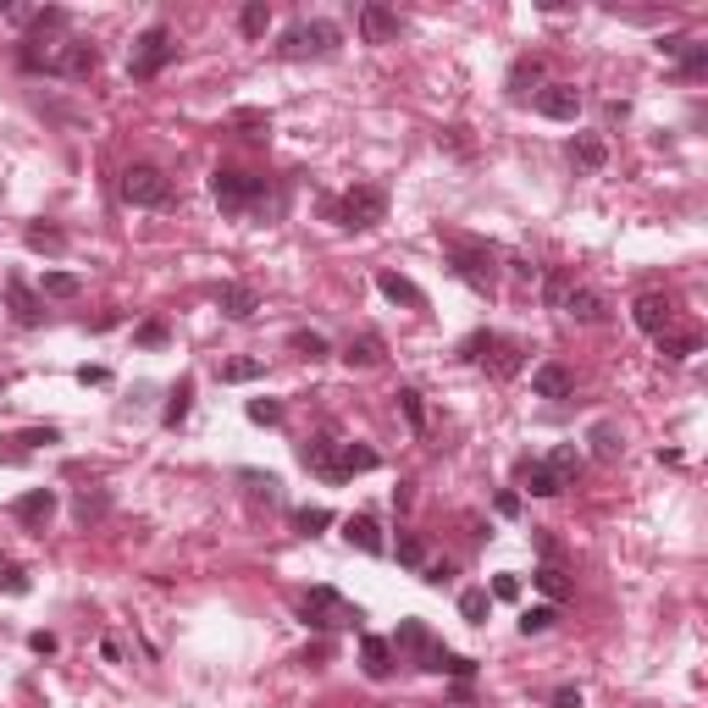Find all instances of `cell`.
<instances>
[{
  "label": "cell",
  "mask_w": 708,
  "mask_h": 708,
  "mask_svg": "<svg viewBox=\"0 0 708 708\" xmlns=\"http://www.w3.org/2000/svg\"><path fill=\"white\" fill-rule=\"evenodd\" d=\"M343 537H349V548H360V554H382V548H388V542H382V526L371 521V514H349Z\"/></svg>",
  "instance_id": "obj_23"
},
{
  "label": "cell",
  "mask_w": 708,
  "mask_h": 708,
  "mask_svg": "<svg viewBox=\"0 0 708 708\" xmlns=\"http://www.w3.org/2000/svg\"><path fill=\"white\" fill-rule=\"evenodd\" d=\"M509 272H514V277H526V282L542 277V266H531V261H509Z\"/></svg>",
  "instance_id": "obj_60"
},
{
  "label": "cell",
  "mask_w": 708,
  "mask_h": 708,
  "mask_svg": "<svg viewBox=\"0 0 708 708\" xmlns=\"http://www.w3.org/2000/svg\"><path fill=\"white\" fill-rule=\"evenodd\" d=\"M117 194L127 205H139V211H160V205H172V177L160 172L155 160H134V167H122Z\"/></svg>",
  "instance_id": "obj_4"
},
{
  "label": "cell",
  "mask_w": 708,
  "mask_h": 708,
  "mask_svg": "<svg viewBox=\"0 0 708 708\" xmlns=\"http://www.w3.org/2000/svg\"><path fill=\"white\" fill-rule=\"evenodd\" d=\"M216 305H221V315L249 321L255 310H261V294H255L249 282H221V288H216Z\"/></svg>",
  "instance_id": "obj_18"
},
{
  "label": "cell",
  "mask_w": 708,
  "mask_h": 708,
  "mask_svg": "<svg viewBox=\"0 0 708 708\" xmlns=\"http://www.w3.org/2000/svg\"><path fill=\"white\" fill-rule=\"evenodd\" d=\"M448 266H454V277L471 282L476 294H493V282H498V255H493V244H481V238H448Z\"/></svg>",
  "instance_id": "obj_5"
},
{
  "label": "cell",
  "mask_w": 708,
  "mask_h": 708,
  "mask_svg": "<svg viewBox=\"0 0 708 708\" xmlns=\"http://www.w3.org/2000/svg\"><path fill=\"white\" fill-rule=\"evenodd\" d=\"M376 465H382V454H376V448H366V443H338L332 448V481H349V476L376 471Z\"/></svg>",
  "instance_id": "obj_16"
},
{
  "label": "cell",
  "mask_w": 708,
  "mask_h": 708,
  "mask_svg": "<svg viewBox=\"0 0 708 708\" xmlns=\"http://www.w3.org/2000/svg\"><path fill=\"white\" fill-rule=\"evenodd\" d=\"M570 321H582V327H598V321H609V299L598 294V288H582L575 282L570 294H565V305H559Z\"/></svg>",
  "instance_id": "obj_13"
},
{
  "label": "cell",
  "mask_w": 708,
  "mask_h": 708,
  "mask_svg": "<svg viewBox=\"0 0 708 708\" xmlns=\"http://www.w3.org/2000/svg\"><path fill=\"white\" fill-rule=\"evenodd\" d=\"M73 514H78V526L106 521V514H111V493H106V488H83V493L73 498Z\"/></svg>",
  "instance_id": "obj_27"
},
{
  "label": "cell",
  "mask_w": 708,
  "mask_h": 708,
  "mask_svg": "<svg viewBox=\"0 0 708 708\" xmlns=\"http://www.w3.org/2000/svg\"><path fill=\"white\" fill-rule=\"evenodd\" d=\"M393 642L388 636H366L360 642V664H366V675H371V681H388V675H393Z\"/></svg>",
  "instance_id": "obj_21"
},
{
  "label": "cell",
  "mask_w": 708,
  "mask_h": 708,
  "mask_svg": "<svg viewBox=\"0 0 708 708\" xmlns=\"http://www.w3.org/2000/svg\"><path fill=\"white\" fill-rule=\"evenodd\" d=\"M17 67L22 73H50L56 67V45L50 39H22L17 45Z\"/></svg>",
  "instance_id": "obj_28"
},
{
  "label": "cell",
  "mask_w": 708,
  "mask_h": 708,
  "mask_svg": "<svg viewBox=\"0 0 708 708\" xmlns=\"http://www.w3.org/2000/svg\"><path fill=\"white\" fill-rule=\"evenodd\" d=\"M332 221L349 233H371L376 221H388V188L382 183H354L349 194L332 205Z\"/></svg>",
  "instance_id": "obj_3"
},
{
  "label": "cell",
  "mask_w": 708,
  "mask_h": 708,
  "mask_svg": "<svg viewBox=\"0 0 708 708\" xmlns=\"http://www.w3.org/2000/svg\"><path fill=\"white\" fill-rule=\"evenodd\" d=\"M67 22H73V12H67V6H39L34 17H28V28H34V34H28V39H50V34H67Z\"/></svg>",
  "instance_id": "obj_29"
},
{
  "label": "cell",
  "mask_w": 708,
  "mask_h": 708,
  "mask_svg": "<svg viewBox=\"0 0 708 708\" xmlns=\"http://www.w3.org/2000/svg\"><path fill=\"white\" fill-rule=\"evenodd\" d=\"M542 465H548V471H554L559 481H570L575 471H582V448H575V443H559V448H554V454L542 460Z\"/></svg>",
  "instance_id": "obj_37"
},
{
  "label": "cell",
  "mask_w": 708,
  "mask_h": 708,
  "mask_svg": "<svg viewBox=\"0 0 708 708\" xmlns=\"http://www.w3.org/2000/svg\"><path fill=\"white\" fill-rule=\"evenodd\" d=\"M28 648H34L39 659H50V653H56V636H50V631H34V636H28Z\"/></svg>",
  "instance_id": "obj_56"
},
{
  "label": "cell",
  "mask_w": 708,
  "mask_h": 708,
  "mask_svg": "<svg viewBox=\"0 0 708 708\" xmlns=\"http://www.w3.org/2000/svg\"><path fill=\"white\" fill-rule=\"evenodd\" d=\"M393 653H404L410 664L432 669V664H437V653H443V642H437L421 620H399V631H393Z\"/></svg>",
  "instance_id": "obj_10"
},
{
  "label": "cell",
  "mask_w": 708,
  "mask_h": 708,
  "mask_svg": "<svg viewBox=\"0 0 708 708\" xmlns=\"http://www.w3.org/2000/svg\"><path fill=\"white\" fill-rule=\"evenodd\" d=\"M228 127H233L238 139H255V144H261V139H272V111H261V106H238V111L228 117Z\"/></svg>",
  "instance_id": "obj_26"
},
{
  "label": "cell",
  "mask_w": 708,
  "mask_h": 708,
  "mask_svg": "<svg viewBox=\"0 0 708 708\" xmlns=\"http://www.w3.org/2000/svg\"><path fill=\"white\" fill-rule=\"evenodd\" d=\"M28 244L34 249H61L67 238H61V228H28Z\"/></svg>",
  "instance_id": "obj_51"
},
{
  "label": "cell",
  "mask_w": 708,
  "mask_h": 708,
  "mask_svg": "<svg viewBox=\"0 0 708 708\" xmlns=\"http://www.w3.org/2000/svg\"><path fill=\"white\" fill-rule=\"evenodd\" d=\"M587 443H592V454H598V460H620V454H626V437H620L615 421H598V427L587 432Z\"/></svg>",
  "instance_id": "obj_30"
},
{
  "label": "cell",
  "mask_w": 708,
  "mask_h": 708,
  "mask_svg": "<svg viewBox=\"0 0 708 708\" xmlns=\"http://www.w3.org/2000/svg\"><path fill=\"white\" fill-rule=\"evenodd\" d=\"M421 582L427 587H448V582H454V559H427L421 565Z\"/></svg>",
  "instance_id": "obj_48"
},
{
  "label": "cell",
  "mask_w": 708,
  "mask_h": 708,
  "mask_svg": "<svg viewBox=\"0 0 708 708\" xmlns=\"http://www.w3.org/2000/svg\"><path fill=\"white\" fill-rule=\"evenodd\" d=\"M376 288H382L393 305H404V310H427V294H421L410 277H399V272H376Z\"/></svg>",
  "instance_id": "obj_24"
},
{
  "label": "cell",
  "mask_w": 708,
  "mask_h": 708,
  "mask_svg": "<svg viewBox=\"0 0 708 708\" xmlns=\"http://www.w3.org/2000/svg\"><path fill=\"white\" fill-rule=\"evenodd\" d=\"M659 349H664V360H692V354H697L703 343H697L692 332H681V338H669V332H664V338H659Z\"/></svg>",
  "instance_id": "obj_45"
},
{
  "label": "cell",
  "mask_w": 708,
  "mask_h": 708,
  "mask_svg": "<svg viewBox=\"0 0 708 708\" xmlns=\"http://www.w3.org/2000/svg\"><path fill=\"white\" fill-rule=\"evenodd\" d=\"M0 587H6L12 598H22V592H28V575H22L17 565H6V570H0Z\"/></svg>",
  "instance_id": "obj_52"
},
{
  "label": "cell",
  "mask_w": 708,
  "mask_h": 708,
  "mask_svg": "<svg viewBox=\"0 0 708 708\" xmlns=\"http://www.w3.org/2000/svg\"><path fill=\"white\" fill-rule=\"evenodd\" d=\"M299 620H305L310 631H349V626L366 620V609L349 603V598L332 592V587H310V592L299 598Z\"/></svg>",
  "instance_id": "obj_2"
},
{
  "label": "cell",
  "mask_w": 708,
  "mask_h": 708,
  "mask_svg": "<svg viewBox=\"0 0 708 708\" xmlns=\"http://www.w3.org/2000/svg\"><path fill=\"white\" fill-rule=\"evenodd\" d=\"M399 565H410V570H421V565H427V537H415V531H404V537H399Z\"/></svg>",
  "instance_id": "obj_42"
},
{
  "label": "cell",
  "mask_w": 708,
  "mask_h": 708,
  "mask_svg": "<svg viewBox=\"0 0 708 708\" xmlns=\"http://www.w3.org/2000/svg\"><path fill=\"white\" fill-rule=\"evenodd\" d=\"M554 620H559V609H554V603H537V609H526V615H521V631L537 636V631H548Z\"/></svg>",
  "instance_id": "obj_43"
},
{
  "label": "cell",
  "mask_w": 708,
  "mask_h": 708,
  "mask_svg": "<svg viewBox=\"0 0 708 708\" xmlns=\"http://www.w3.org/2000/svg\"><path fill=\"white\" fill-rule=\"evenodd\" d=\"M167 338H172V332H167V321H144V327L134 332V343H139V349H160Z\"/></svg>",
  "instance_id": "obj_50"
},
{
  "label": "cell",
  "mask_w": 708,
  "mask_h": 708,
  "mask_svg": "<svg viewBox=\"0 0 708 708\" xmlns=\"http://www.w3.org/2000/svg\"><path fill=\"white\" fill-rule=\"evenodd\" d=\"M686 50V34H659V56H681Z\"/></svg>",
  "instance_id": "obj_57"
},
{
  "label": "cell",
  "mask_w": 708,
  "mask_h": 708,
  "mask_svg": "<svg viewBox=\"0 0 708 708\" xmlns=\"http://www.w3.org/2000/svg\"><path fill=\"white\" fill-rule=\"evenodd\" d=\"M460 354H465V360L471 366H488L493 376H514V371H521V343H514V338H504V332H471L465 343H460Z\"/></svg>",
  "instance_id": "obj_8"
},
{
  "label": "cell",
  "mask_w": 708,
  "mask_h": 708,
  "mask_svg": "<svg viewBox=\"0 0 708 708\" xmlns=\"http://www.w3.org/2000/svg\"><path fill=\"white\" fill-rule=\"evenodd\" d=\"M100 73V45L94 39H61L56 45V67H50V78H67V83H83V78H94Z\"/></svg>",
  "instance_id": "obj_9"
},
{
  "label": "cell",
  "mask_w": 708,
  "mask_h": 708,
  "mask_svg": "<svg viewBox=\"0 0 708 708\" xmlns=\"http://www.w3.org/2000/svg\"><path fill=\"white\" fill-rule=\"evenodd\" d=\"M343 360L360 366V371H371V366L388 360V343H382V332H354V338L343 343Z\"/></svg>",
  "instance_id": "obj_19"
},
{
  "label": "cell",
  "mask_w": 708,
  "mask_h": 708,
  "mask_svg": "<svg viewBox=\"0 0 708 708\" xmlns=\"http://www.w3.org/2000/svg\"><path fill=\"white\" fill-rule=\"evenodd\" d=\"M493 598L514 603V598H521V575H498V582H493Z\"/></svg>",
  "instance_id": "obj_54"
},
{
  "label": "cell",
  "mask_w": 708,
  "mask_h": 708,
  "mask_svg": "<svg viewBox=\"0 0 708 708\" xmlns=\"http://www.w3.org/2000/svg\"><path fill=\"white\" fill-rule=\"evenodd\" d=\"M172 56H177V39H172V28H167V22H150L144 34L134 39V56H127V78L150 83V78H160V73L172 67Z\"/></svg>",
  "instance_id": "obj_6"
},
{
  "label": "cell",
  "mask_w": 708,
  "mask_h": 708,
  "mask_svg": "<svg viewBox=\"0 0 708 708\" xmlns=\"http://www.w3.org/2000/svg\"><path fill=\"white\" fill-rule=\"evenodd\" d=\"M537 78H542L537 56H521V61H514V67H509V94H526V89H531Z\"/></svg>",
  "instance_id": "obj_40"
},
{
  "label": "cell",
  "mask_w": 708,
  "mask_h": 708,
  "mask_svg": "<svg viewBox=\"0 0 708 708\" xmlns=\"http://www.w3.org/2000/svg\"><path fill=\"white\" fill-rule=\"evenodd\" d=\"M531 393H537V399H570V393H575V371L559 366V360L537 366V371H531Z\"/></svg>",
  "instance_id": "obj_17"
},
{
  "label": "cell",
  "mask_w": 708,
  "mask_h": 708,
  "mask_svg": "<svg viewBox=\"0 0 708 708\" xmlns=\"http://www.w3.org/2000/svg\"><path fill=\"white\" fill-rule=\"evenodd\" d=\"M554 708H582V686H559L554 692Z\"/></svg>",
  "instance_id": "obj_58"
},
{
  "label": "cell",
  "mask_w": 708,
  "mask_h": 708,
  "mask_svg": "<svg viewBox=\"0 0 708 708\" xmlns=\"http://www.w3.org/2000/svg\"><path fill=\"white\" fill-rule=\"evenodd\" d=\"M631 321H636V327L648 332V338H664V332H669V321H675V305H669L664 294H642V299L631 305Z\"/></svg>",
  "instance_id": "obj_14"
},
{
  "label": "cell",
  "mask_w": 708,
  "mask_h": 708,
  "mask_svg": "<svg viewBox=\"0 0 708 708\" xmlns=\"http://www.w3.org/2000/svg\"><path fill=\"white\" fill-rule=\"evenodd\" d=\"M521 488L531 493V498H559L565 493V481L542 465V460H521Z\"/></svg>",
  "instance_id": "obj_22"
},
{
  "label": "cell",
  "mask_w": 708,
  "mask_h": 708,
  "mask_svg": "<svg viewBox=\"0 0 708 708\" xmlns=\"http://www.w3.org/2000/svg\"><path fill=\"white\" fill-rule=\"evenodd\" d=\"M6 294H12V310H17L22 327H39V321H45V299H39L22 277H12V282H6Z\"/></svg>",
  "instance_id": "obj_25"
},
{
  "label": "cell",
  "mask_w": 708,
  "mask_h": 708,
  "mask_svg": "<svg viewBox=\"0 0 708 708\" xmlns=\"http://www.w3.org/2000/svg\"><path fill=\"white\" fill-rule=\"evenodd\" d=\"M537 111L548 122H575L582 117V89L575 83H542L537 89Z\"/></svg>",
  "instance_id": "obj_12"
},
{
  "label": "cell",
  "mask_w": 708,
  "mask_h": 708,
  "mask_svg": "<svg viewBox=\"0 0 708 708\" xmlns=\"http://www.w3.org/2000/svg\"><path fill=\"white\" fill-rule=\"evenodd\" d=\"M78 288H83L78 272H45V277H39V294H45V299H78Z\"/></svg>",
  "instance_id": "obj_31"
},
{
  "label": "cell",
  "mask_w": 708,
  "mask_h": 708,
  "mask_svg": "<svg viewBox=\"0 0 708 708\" xmlns=\"http://www.w3.org/2000/svg\"><path fill=\"white\" fill-rule=\"evenodd\" d=\"M266 28H272V6H266V0H249V6L238 12V34L244 39H261Z\"/></svg>",
  "instance_id": "obj_32"
},
{
  "label": "cell",
  "mask_w": 708,
  "mask_h": 708,
  "mask_svg": "<svg viewBox=\"0 0 708 708\" xmlns=\"http://www.w3.org/2000/svg\"><path fill=\"white\" fill-rule=\"evenodd\" d=\"M255 376H266V360H228L221 366V382H255Z\"/></svg>",
  "instance_id": "obj_46"
},
{
  "label": "cell",
  "mask_w": 708,
  "mask_h": 708,
  "mask_svg": "<svg viewBox=\"0 0 708 708\" xmlns=\"http://www.w3.org/2000/svg\"><path fill=\"white\" fill-rule=\"evenodd\" d=\"M188 410H194V376H183L177 388H172V404H167V415H160V421H167V427H183Z\"/></svg>",
  "instance_id": "obj_33"
},
{
  "label": "cell",
  "mask_w": 708,
  "mask_h": 708,
  "mask_svg": "<svg viewBox=\"0 0 708 708\" xmlns=\"http://www.w3.org/2000/svg\"><path fill=\"white\" fill-rule=\"evenodd\" d=\"M393 399H399V415L410 421V432H427V410H421V393H415V388H399Z\"/></svg>",
  "instance_id": "obj_39"
},
{
  "label": "cell",
  "mask_w": 708,
  "mask_h": 708,
  "mask_svg": "<svg viewBox=\"0 0 708 708\" xmlns=\"http://www.w3.org/2000/svg\"><path fill=\"white\" fill-rule=\"evenodd\" d=\"M56 437H61L56 427H34V432H17V443H22V448H39V443H56Z\"/></svg>",
  "instance_id": "obj_53"
},
{
  "label": "cell",
  "mask_w": 708,
  "mask_h": 708,
  "mask_svg": "<svg viewBox=\"0 0 708 708\" xmlns=\"http://www.w3.org/2000/svg\"><path fill=\"white\" fill-rule=\"evenodd\" d=\"M488 609H493V592H488V587H471V592H460V615H465L471 626H488Z\"/></svg>",
  "instance_id": "obj_36"
},
{
  "label": "cell",
  "mask_w": 708,
  "mask_h": 708,
  "mask_svg": "<svg viewBox=\"0 0 708 708\" xmlns=\"http://www.w3.org/2000/svg\"><path fill=\"white\" fill-rule=\"evenodd\" d=\"M404 34V17L393 6H382V0H366L360 6V39L366 45H393Z\"/></svg>",
  "instance_id": "obj_11"
},
{
  "label": "cell",
  "mask_w": 708,
  "mask_h": 708,
  "mask_svg": "<svg viewBox=\"0 0 708 708\" xmlns=\"http://www.w3.org/2000/svg\"><path fill=\"white\" fill-rule=\"evenodd\" d=\"M0 17H6V22H28L34 12H28V6H17V0H0Z\"/></svg>",
  "instance_id": "obj_59"
},
{
  "label": "cell",
  "mask_w": 708,
  "mask_h": 708,
  "mask_svg": "<svg viewBox=\"0 0 708 708\" xmlns=\"http://www.w3.org/2000/svg\"><path fill=\"white\" fill-rule=\"evenodd\" d=\"M56 504H61V498H56L50 488H34V493H22V498L12 504V521H17V526L45 531V526H50V514H56Z\"/></svg>",
  "instance_id": "obj_15"
},
{
  "label": "cell",
  "mask_w": 708,
  "mask_h": 708,
  "mask_svg": "<svg viewBox=\"0 0 708 708\" xmlns=\"http://www.w3.org/2000/svg\"><path fill=\"white\" fill-rule=\"evenodd\" d=\"M288 349H294L299 360H327V354H332V343L321 338V332H294V338H288Z\"/></svg>",
  "instance_id": "obj_38"
},
{
  "label": "cell",
  "mask_w": 708,
  "mask_h": 708,
  "mask_svg": "<svg viewBox=\"0 0 708 708\" xmlns=\"http://www.w3.org/2000/svg\"><path fill=\"white\" fill-rule=\"evenodd\" d=\"M493 509L504 514V521H514V514H521V493H498V498H493Z\"/></svg>",
  "instance_id": "obj_55"
},
{
  "label": "cell",
  "mask_w": 708,
  "mask_h": 708,
  "mask_svg": "<svg viewBox=\"0 0 708 708\" xmlns=\"http://www.w3.org/2000/svg\"><path fill=\"white\" fill-rule=\"evenodd\" d=\"M531 582H537L542 592H548L554 603H565V598H570V575H565V565H542V570L531 575Z\"/></svg>",
  "instance_id": "obj_35"
},
{
  "label": "cell",
  "mask_w": 708,
  "mask_h": 708,
  "mask_svg": "<svg viewBox=\"0 0 708 708\" xmlns=\"http://www.w3.org/2000/svg\"><path fill=\"white\" fill-rule=\"evenodd\" d=\"M343 45V28L338 22H327V17H299L294 28H288V34H282V56L288 61H305V56H332Z\"/></svg>",
  "instance_id": "obj_7"
},
{
  "label": "cell",
  "mask_w": 708,
  "mask_h": 708,
  "mask_svg": "<svg viewBox=\"0 0 708 708\" xmlns=\"http://www.w3.org/2000/svg\"><path fill=\"white\" fill-rule=\"evenodd\" d=\"M211 194L228 216H266L282 211V194H272V183L261 172H238V167H216L211 172Z\"/></svg>",
  "instance_id": "obj_1"
},
{
  "label": "cell",
  "mask_w": 708,
  "mask_h": 708,
  "mask_svg": "<svg viewBox=\"0 0 708 708\" xmlns=\"http://www.w3.org/2000/svg\"><path fill=\"white\" fill-rule=\"evenodd\" d=\"M327 526H332V514H327V509H310V504L299 509V531H305V537H321Z\"/></svg>",
  "instance_id": "obj_49"
},
{
  "label": "cell",
  "mask_w": 708,
  "mask_h": 708,
  "mask_svg": "<svg viewBox=\"0 0 708 708\" xmlns=\"http://www.w3.org/2000/svg\"><path fill=\"white\" fill-rule=\"evenodd\" d=\"M675 61H681V78H703V73H708V45L686 39V50L675 56Z\"/></svg>",
  "instance_id": "obj_41"
},
{
  "label": "cell",
  "mask_w": 708,
  "mask_h": 708,
  "mask_svg": "<svg viewBox=\"0 0 708 708\" xmlns=\"http://www.w3.org/2000/svg\"><path fill=\"white\" fill-rule=\"evenodd\" d=\"M249 421L255 427H277L282 421V404L277 399H249Z\"/></svg>",
  "instance_id": "obj_47"
},
{
  "label": "cell",
  "mask_w": 708,
  "mask_h": 708,
  "mask_svg": "<svg viewBox=\"0 0 708 708\" xmlns=\"http://www.w3.org/2000/svg\"><path fill=\"white\" fill-rule=\"evenodd\" d=\"M238 481L249 488V498H266V504H277V498H282V481H277L272 471H238Z\"/></svg>",
  "instance_id": "obj_34"
},
{
  "label": "cell",
  "mask_w": 708,
  "mask_h": 708,
  "mask_svg": "<svg viewBox=\"0 0 708 708\" xmlns=\"http://www.w3.org/2000/svg\"><path fill=\"white\" fill-rule=\"evenodd\" d=\"M565 155H570L575 172H603V167H609V150H603V139H592V134H575V139L565 144Z\"/></svg>",
  "instance_id": "obj_20"
},
{
  "label": "cell",
  "mask_w": 708,
  "mask_h": 708,
  "mask_svg": "<svg viewBox=\"0 0 708 708\" xmlns=\"http://www.w3.org/2000/svg\"><path fill=\"white\" fill-rule=\"evenodd\" d=\"M570 288H575V277H570V272H548V277H542V299H548V305L559 310Z\"/></svg>",
  "instance_id": "obj_44"
}]
</instances>
